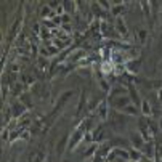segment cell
I'll list each match as a JSON object with an SVG mask.
<instances>
[{
  "mask_svg": "<svg viewBox=\"0 0 162 162\" xmlns=\"http://www.w3.org/2000/svg\"><path fill=\"white\" fill-rule=\"evenodd\" d=\"M84 135H85V127L82 125V127H79L76 132H74V135H72V138H71V141H69V149H74V148H76L77 145H79V141L82 140V138H84Z\"/></svg>",
  "mask_w": 162,
  "mask_h": 162,
  "instance_id": "6da1fadb",
  "label": "cell"
},
{
  "mask_svg": "<svg viewBox=\"0 0 162 162\" xmlns=\"http://www.w3.org/2000/svg\"><path fill=\"white\" fill-rule=\"evenodd\" d=\"M111 103H112V106L116 109H124L125 106L130 104V98L125 96V95H122V96H117V98H112Z\"/></svg>",
  "mask_w": 162,
  "mask_h": 162,
  "instance_id": "7a4b0ae2",
  "label": "cell"
},
{
  "mask_svg": "<svg viewBox=\"0 0 162 162\" xmlns=\"http://www.w3.org/2000/svg\"><path fill=\"white\" fill-rule=\"evenodd\" d=\"M141 151H143V154H145L148 159H152V157L156 156V148H154V143L152 141H146L145 143V146L141 148Z\"/></svg>",
  "mask_w": 162,
  "mask_h": 162,
  "instance_id": "3957f363",
  "label": "cell"
},
{
  "mask_svg": "<svg viewBox=\"0 0 162 162\" xmlns=\"http://www.w3.org/2000/svg\"><path fill=\"white\" fill-rule=\"evenodd\" d=\"M130 141H132L133 146H136V149H141V148L145 146V143H146L140 133H132V135H130Z\"/></svg>",
  "mask_w": 162,
  "mask_h": 162,
  "instance_id": "277c9868",
  "label": "cell"
},
{
  "mask_svg": "<svg viewBox=\"0 0 162 162\" xmlns=\"http://www.w3.org/2000/svg\"><path fill=\"white\" fill-rule=\"evenodd\" d=\"M98 114H100V117L101 119H108V100H103L100 103V106H98Z\"/></svg>",
  "mask_w": 162,
  "mask_h": 162,
  "instance_id": "5b68a950",
  "label": "cell"
},
{
  "mask_svg": "<svg viewBox=\"0 0 162 162\" xmlns=\"http://www.w3.org/2000/svg\"><path fill=\"white\" fill-rule=\"evenodd\" d=\"M13 116L15 117H18V116H21L22 112H24V109H26V106L24 104H21V101H18V103H15L13 104Z\"/></svg>",
  "mask_w": 162,
  "mask_h": 162,
  "instance_id": "8992f818",
  "label": "cell"
},
{
  "mask_svg": "<svg viewBox=\"0 0 162 162\" xmlns=\"http://www.w3.org/2000/svg\"><path fill=\"white\" fill-rule=\"evenodd\" d=\"M128 154H130V159L132 160H141L143 162V160L148 159V157H145L140 151H136V149H130V151H128Z\"/></svg>",
  "mask_w": 162,
  "mask_h": 162,
  "instance_id": "52a82bcc",
  "label": "cell"
},
{
  "mask_svg": "<svg viewBox=\"0 0 162 162\" xmlns=\"http://www.w3.org/2000/svg\"><path fill=\"white\" fill-rule=\"evenodd\" d=\"M138 68H140V61H136V59H132V61H128L127 66H125V69H127L128 72H136Z\"/></svg>",
  "mask_w": 162,
  "mask_h": 162,
  "instance_id": "ba28073f",
  "label": "cell"
},
{
  "mask_svg": "<svg viewBox=\"0 0 162 162\" xmlns=\"http://www.w3.org/2000/svg\"><path fill=\"white\" fill-rule=\"evenodd\" d=\"M114 156H119V157H122V159H125V160H130V154H128V151L120 149V148H116V149H114Z\"/></svg>",
  "mask_w": 162,
  "mask_h": 162,
  "instance_id": "9c48e42d",
  "label": "cell"
},
{
  "mask_svg": "<svg viewBox=\"0 0 162 162\" xmlns=\"http://www.w3.org/2000/svg\"><path fill=\"white\" fill-rule=\"evenodd\" d=\"M116 27H117L119 34H122L124 37L127 35V27H125V24L122 22V20H120V18H117V21H116Z\"/></svg>",
  "mask_w": 162,
  "mask_h": 162,
  "instance_id": "30bf717a",
  "label": "cell"
},
{
  "mask_svg": "<svg viewBox=\"0 0 162 162\" xmlns=\"http://www.w3.org/2000/svg\"><path fill=\"white\" fill-rule=\"evenodd\" d=\"M128 90H130V95H132V103L138 106L140 104V98H138V93L135 92V88H133V85H128Z\"/></svg>",
  "mask_w": 162,
  "mask_h": 162,
  "instance_id": "8fae6325",
  "label": "cell"
},
{
  "mask_svg": "<svg viewBox=\"0 0 162 162\" xmlns=\"http://www.w3.org/2000/svg\"><path fill=\"white\" fill-rule=\"evenodd\" d=\"M101 140H103V127L96 128L92 135V141H101Z\"/></svg>",
  "mask_w": 162,
  "mask_h": 162,
  "instance_id": "7c38bea8",
  "label": "cell"
},
{
  "mask_svg": "<svg viewBox=\"0 0 162 162\" xmlns=\"http://www.w3.org/2000/svg\"><path fill=\"white\" fill-rule=\"evenodd\" d=\"M122 112L124 114H130V116H136V106L135 104H128V106H125V108L122 109Z\"/></svg>",
  "mask_w": 162,
  "mask_h": 162,
  "instance_id": "4fadbf2b",
  "label": "cell"
},
{
  "mask_svg": "<svg viewBox=\"0 0 162 162\" xmlns=\"http://www.w3.org/2000/svg\"><path fill=\"white\" fill-rule=\"evenodd\" d=\"M141 111H143V114H145V116H151V106H149V103H148V100H143Z\"/></svg>",
  "mask_w": 162,
  "mask_h": 162,
  "instance_id": "5bb4252c",
  "label": "cell"
},
{
  "mask_svg": "<svg viewBox=\"0 0 162 162\" xmlns=\"http://www.w3.org/2000/svg\"><path fill=\"white\" fill-rule=\"evenodd\" d=\"M66 143H68V136H63V140H61V143H58V152L61 154V152L64 151V146H66Z\"/></svg>",
  "mask_w": 162,
  "mask_h": 162,
  "instance_id": "9a60e30c",
  "label": "cell"
},
{
  "mask_svg": "<svg viewBox=\"0 0 162 162\" xmlns=\"http://www.w3.org/2000/svg\"><path fill=\"white\" fill-rule=\"evenodd\" d=\"M64 7H66V11H68V13H71V11H74V7H76V3L64 2Z\"/></svg>",
  "mask_w": 162,
  "mask_h": 162,
  "instance_id": "2e32d148",
  "label": "cell"
},
{
  "mask_svg": "<svg viewBox=\"0 0 162 162\" xmlns=\"http://www.w3.org/2000/svg\"><path fill=\"white\" fill-rule=\"evenodd\" d=\"M21 101L24 103V106H27V108H31V101H29V95H22L21 96Z\"/></svg>",
  "mask_w": 162,
  "mask_h": 162,
  "instance_id": "e0dca14e",
  "label": "cell"
},
{
  "mask_svg": "<svg viewBox=\"0 0 162 162\" xmlns=\"http://www.w3.org/2000/svg\"><path fill=\"white\" fill-rule=\"evenodd\" d=\"M92 7H93V13H95V15H98V16L103 15V13H101V10H100V5H98V3H93Z\"/></svg>",
  "mask_w": 162,
  "mask_h": 162,
  "instance_id": "ac0fdd59",
  "label": "cell"
},
{
  "mask_svg": "<svg viewBox=\"0 0 162 162\" xmlns=\"http://www.w3.org/2000/svg\"><path fill=\"white\" fill-rule=\"evenodd\" d=\"M100 84H101V88H103L104 92H108V90H109V85H108V82H106L104 79H101V82H100Z\"/></svg>",
  "mask_w": 162,
  "mask_h": 162,
  "instance_id": "d6986e66",
  "label": "cell"
},
{
  "mask_svg": "<svg viewBox=\"0 0 162 162\" xmlns=\"http://www.w3.org/2000/svg\"><path fill=\"white\" fill-rule=\"evenodd\" d=\"M122 11H124V7H122V5L116 7L114 10H112V13H114V15H120V13H122Z\"/></svg>",
  "mask_w": 162,
  "mask_h": 162,
  "instance_id": "ffe728a7",
  "label": "cell"
},
{
  "mask_svg": "<svg viewBox=\"0 0 162 162\" xmlns=\"http://www.w3.org/2000/svg\"><path fill=\"white\" fill-rule=\"evenodd\" d=\"M114 58H116V61H117V63H122L124 61V56L120 53H114Z\"/></svg>",
  "mask_w": 162,
  "mask_h": 162,
  "instance_id": "44dd1931",
  "label": "cell"
},
{
  "mask_svg": "<svg viewBox=\"0 0 162 162\" xmlns=\"http://www.w3.org/2000/svg\"><path fill=\"white\" fill-rule=\"evenodd\" d=\"M140 39H141V42L146 40V31H140Z\"/></svg>",
  "mask_w": 162,
  "mask_h": 162,
  "instance_id": "7402d4cb",
  "label": "cell"
},
{
  "mask_svg": "<svg viewBox=\"0 0 162 162\" xmlns=\"http://www.w3.org/2000/svg\"><path fill=\"white\" fill-rule=\"evenodd\" d=\"M47 15H50V10H48V7H45L44 10H42V16L45 18V16H47Z\"/></svg>",
  "mask_w": 162,
  "mask_h": 162,
  "instance_id": "603a6c76",
  "label": "cell"
},
{
  "mask_svg": "<svg viewBox=\"0 0 162 162\" xmlns=\"http://www.w3.org/2000/svg\"><path fill=\"white\" fill-rule=\"evenodd\" d=\"M40 35H42L44 39H45V37H50V34H48V31L45 29V27H44V29H42V34H40Z\"/></svg>",
  "mask_w": 162,
  "mask_h": 162,
  "instance_id": "cb8c5ba5",
  "label": "cell"
},
{
  "mask_svg": "<svg viewBox=\"0 0 162 162\" xmlns=\"http://www.w3.org/2000/svg\"><path fill=\"white\" fill-rule=\"evenodd\" d=\"M93 152H95V146H92L90 149H88V151L85 152V156H90V154H93Z\"/></svg>",
  "mask_w": 162,
  "mask_h": 162,
  "instance_id": "d4e9b609",
  "label": "cell"
},
{
  "mask_svg": "<svg viewBox=\"0 0 162 162\" xmlns=\"http://www.w3.org/2000/svg\"><path fill=\"white\" fill-rule=\"evenodd\" d=\"M98 5H103V7L106 8V10L109 8V3H108V2H98Z\"/></svg>",
  "mask_w": 162,
  "mask_h": 162,
  "instance_id": "484cf974",
  "label": "cell"
},
{
  "mask_svg": "<svg viewBox=\"0 0 162 162\" xmlns=\"http://www.w3.org/2000/svg\"><path fill=\"white\" fill-rule=\"evenodd\" d=\"M44 24L48 27H55V22H50V21H44Z\"/></svg>",
  "mask_w": 162,
  "mask_h": 162,
  "instance_id": "4316f807",
  "label": "cell"
},
{
  "mask_svg": "<svg viewBox=\"0 0 162 162\" xmlns=\"http://www.w3.org/2000/svg\"><path fill=\"white\" fill-rule=\"evenodd\" d=\"M143 5L148 7V3H146V2H143ZM145 13H146V16H148V15H149V10H148V8H145Z\"/></svg>",
  "mask_w": 162,
  "mask_h": 162,
  "instance_id": "83f0119b",
  "label": "cell"
},
{
  "mask_svg": "<svg viewBox=\"0 0 162 162\" xmlns=\"http://www.w3.org/2000/svg\"><path fill=\"white\" fill-rule=\"evenodd\" d=\"M159 96H160V100H162V90H160V93H159Z\"/></svg>",
  "mask_w": 162,
  "mask_h": 162,
  "instance_id": "f1b7e54d",
  "label": "cell"
},
{
  "mask_svg": "<svg viewBox=\"0 0 162 162\" xmlns=\"http://www.w3.org/2000/svg\"><path fill=\"white\" fill-rule=\"evenodd\" d=\"M160 130H162V120H160Z\"/></svg>",
  "mask_w": 162,
  "mask_h": 162,
  "instance_id": "f546056e",
  "label": "cell"
}]
</instances>
